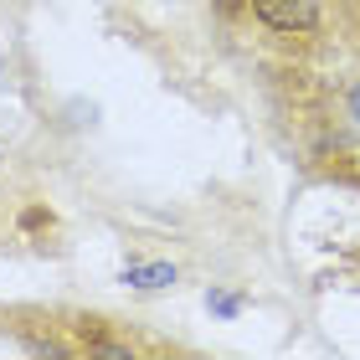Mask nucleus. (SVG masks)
I'll list each match as a JSON object with an SVG mask.
<instances>
[{
    "label": "nucleus",
    "mask_w": 360,
    "mask_h": 360,
    "mask_svg": "<svg viewBox=\"0 0 360 360\" xmlns=\"http://www.w3.org/2000/svg\"><path fill=\"white\" fill-rule=\"evenodd\" d=\"M252 15L273 31H309L319 21V0H252Z\"/></svg>",
    "instance_id": "obj_1"
},
{
    "label": "nucleus",
    "mask_w": 360,
    "mask_h": 360,
    "mask_svg": "<svg viewBox=\"0 0 360 360\" xmlns=\"http://www.w3.org/2000/svg\"><path fill=\"white\" fill-rule=\"evenodd\" d=\"M124 288H139V293H155V288H170L175 283V268L170 263H129L119 273Z\"/></svg>",
    "instance_id": "obj_2"
},
{
    "label": "nucleus",
    "mask_w": 360,
    "mask_h": 360,
    "mask_svg": "<svg viewBox=\"0 0 360 360\" xmlns=\"http://www.w3.org/2000/svg\"><path fill=\"white\" fill-rule=\"evenodd\" d=\"M206 304L217 309V314H226V319L242 314V293H206Z\"/></svg>",
    "instance_id": "obj_3"
},
{
    "label": "nucleus",
    "mask_w": 360,
    "mask_h": 360,
    "mask_svg": "<svg viewBox=\"0 0 360 360\" xmlns=\"http://www.w3.org/2000/svg\"><path fill=\"white\" fill-rule=\"evenodd\" d=\"M93 355H108V360H129V345H113V340H88Z\"/></svg>",
    "instance_id": "obj_4"
},
{
    "label": "nucleus",
    "mask_w": 360,
    "mask_h": 360,
    "mask_svg": "<svg viewBox=\"0 0 360 360\" xmlns=\"http://www.w3.org/2000/svg\"><path fill=\"white\" fill-rule=\"evenodd\" d=\"M31 355H62V345H52V340H31Z\"/></svg>",
    "instance_id": "obj_5"
},
{
    "label": "nucleus",
    "mask_w": 360,
    "mask_h": 360,
    "mask_svg": "<svg viewBox=\"0 0 360 360\" xmlns=\"http://www.w3.org/2000/svg\"><path fill=\"white\" fill-rule=\"evenodd\" d=\"M350 119H360V88L350 93Z\"/></svg>",
    "instance_id": "obj_6"
}]
</instances>
